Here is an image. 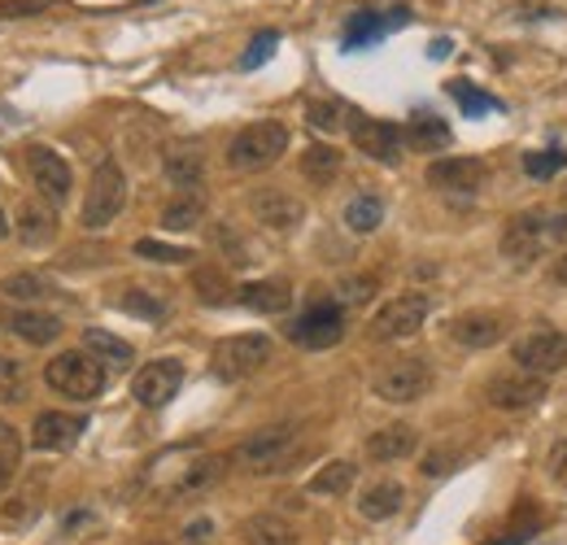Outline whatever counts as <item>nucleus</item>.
<instances>
[{"instance_id": "nucleus-40", "label": "nucleus", "mask_w": 567, "mask_h": 545, "mask_svg": "<svg viewBox=\"0 0 567 545\" xmlns=\"http://www.w3.org/2000/svg\"><path fill=\"white\" fill-rule=\"evenodd\" d=\"M567 166L564 148H546V153H524V175L528 179H555Z\"/></svg>"}, {"instance_id": "nucleus-12", "label": "nucleus", "mask_w": 567, "mask_h": 545, "mask_svg": "<svg viewBox=\"0 0 567 545\" xmlns=\"http://www.w3.org/2000/svg\"><path fill=\"white\" fill-rule=\"evenodd\" d=\"M27 171H31V184L35 193L49 205H62L71 197V162L44 144H31L27 148Z\"/></svg>"}, {"instance_id": "nucleus-9", "label": "nucleus", "mask_w": 567, "mask_h": 545, "mask_svg": "<svg viewBox=\"0 0 567 545\" xmlns=\"http://www.w3.org/2000/svg\"><path fill=\"white\" fill-rule=\"evenodd\" d=\"M515 367L528 376H555L567 367V337L555 328H533L515 341Z\"/></svg>"}, {"instance_id": "nucleus-1", "label": "nucleus", "mask_w": 567, "mask_h": 545, "mask_svg": "<svg viewBox=\"0 0 567 545\" xmlns=\"http://www.w3.org/2000/svg\"><path fill=\"white\" fill-rule=\"evenodd\" d=\"M555 240H559V214H550V209H524L502 232V258L515 263V267H533Z\"/></svg>"}, {"instance_id": "nucleus-43", "label": "nucleus", "mask_w": 567, "mask_h": 545, "mask_svg": "<svg viewBox=\"0 0 567 545\" xmlns=\"http://www.w3.org/2000/svg\"><path fill=\"white\" fill-rule=\"evenodd\" d=\"M210 240H214V245H218V249H223V254H227V258H231V263H240V267L249 263V245H245V236H240L236 227H227V223H218V227H214V232H210Z\"/></svg>"}, {"instance_id": "nucleus-2", "label": "nucleus", "mask_w": 567, "mask_h": 545, "mask_svg": "<svg viewBox=\"0 0 567 545\" xmlns=\"http://www.w3.org/2000/svg\"><path fill=\"white\" fill-rule=\"evenodd\" d=\"M44 384L71 402H96L105 393V362H96L87 349H66L44 367Z\"/></svg>"}, {"instance_id": "nucleus-46", "label": "nucleus", "mask_w": 567, "mask_h": 545, "mask_svg": "<svg viewBox=\"0 0 567 545\" xmlns=\"http://www.w3.org/2000/svg\"><path fill=\"white\" fill-rule=\"evenodd\" d=\"M53 0H0V22H9V18H35V13H44Z\"/></svg>"}, {"instance_id": "nucleus-28", "label": "nucleus", "mask_w": 567, "mask_h": 545, "mask_svg": "<svg viewBox=\"0 0 567 545\" xmlns=\"http://www.w3.org/2000/svg\"><path fill=\"white\" fill-rule=\"evenodd\" d=\"M162 171H166V179H171L175 188H197V184L206 179V157H202L197 148H171V153L162 157Z\"/></svg>"}, {"instance_id": "nucleus-41", "label": "nucleus", "mask_w": 567, "mask_h": 545, "mask_svg": "<svg viewBox=\"0 0 567 545\" xmlns=\"http://www.w3.org/2000/svg\"><path fill=\"white\" fill-rule=\"evenodd\" d=\"M450 96H454L467 114H494V110H502V101H497V96L481 92V88H472V83H450Z\"/></svg>"}, {"instance_id": "nucleus-30", "label": "nucleus", "mask_w": 567, "mask_h": 545, "mask_svg": "<svg viewBox=\"0 0 567 545\" xmlns=\"http://www.w3.org/2000/svg\"><path fill=\"white\" fill-rule=\"evenodd\" d=\"M245 542L249 545H297V528L280 515H254L245 524Z\"/></svg>"}, {"instance_id": "nucleus-24", "label": "nucleus", "mask_w": 567, "mask_h": 545, "mask_svg": "<svg viewBox=\"0 0 567 545\" xmlns=\"http://www.w3.org/2000/svg\"><path fill=\"white\" fill-rule=\"evenodd\" d=\"M402 506H406V489H402L398 480H380V484H371V489L358 497V511H362V520H371V524L393 520Z\"/></svg>"}, {"instance_id": "nucleus-20", "label": "nucleus", "mask_w": 567, "mask_h": 545, "mask_svg": "<svg viewBox=\"0 0 567 545\" xmlns=\"http://www.w3.org/2000/svg\"><path fill=\"white\" fill-rule=\"evenodd\" d=\"M450 337L463 349H494L502 337H506V319L494 315V310H467L450 323Z\"/></svg>"}, {"instance_id": "nucleus-13", "label": "nucleus", "mask_w": 567, "mask_h": 545, "mask_svg": "<svg viewBox=\"0 0 567 545\" xmlns=\"http://www.w3.org/2000/svg\"><path fill=\"white\" fill-rule=\"evenodd\" d=\"M406 22H411V9L398 4V0H389L384 9H358V13H350V22H346V49L375 44V40H384L389 31L406 27Z\"/></svg>"}, {"instance_id": "nucleus-49", "label": "nucleus", "mask_w": 567, "mask_h": 545, "mask_svg": "<svg viewBox=\"0 0 567 545\" xmlns=\"http://www.w3.org/2000/svg\"><path fill=\"white\" fill-rule=\"evenodd\" d=\"M206 537H214L210 520H197V524H188V533H184V542H206Z\"/></svg>"}, {"instance_id": "nucleus-6", "label": "nucleus", "mask_w": 567, "mask_h": 545, "mask_svg": "<svg viewBox=\"0 0 567 545\" xmlns=\"http://www.w3.org/2000/svg\"><path fill=\"white\" fill-rule=\"evenodd\" d=\"M123 202H127V179H123V171H118L114 162H101L96 175L87 179V197H83L79 223H83L87 232H105V227L123 214Z\"/></svg>"}, {"instance_id": "nucleus-31", "label": "nucleus", "mask_w": 567, "mask_h": 545, "mask_svg": "<svg viewBox=\"0 0 567 545\" xmlns=\"http://www.w3.org/2000/svg\"><path fill=\"white\" fill-rule=\"evenodd\" d=\"M83 349H87L96 362H110V367H132V358H136L132 345L118 341L114 332H101V328H92V332L83 337Z\"/></svg>"}, {"instance_id": "nucleus-34", "label": "nucleus", "mask_w": 567, "mask_h": 545, "mask_svg": "<svg viewBox=\"0 0 567 545\" xmlns=\"http://www.w3.org/2000/svg\"><path fill=\"white\" fill-rule=\"evenodd\" d=\"M132 254L144 258V263H166V267H184V263H193V249H184V245H162V240H153V236L136 240Z\"/></svg>"}, {"instance_id": "nucleus-39", "label": "nucleus", "mask_w": 567, "mask_h": 545, "mask_svg": "<svg viewBox=\"0 0 567 545\" xmlns=\"http://www.w3.org/2000/svg\"><path fill=\"white\" fill-rule=\"evenodd\" d=\"M0 292H4V297H18V301H40V297L49 292V284L35 271H18L0 279Z\"/></svg>"}, {"instance_id": "nucleus-47", "label": "nucleus", "mask_w": 567, "mask_h": 545, "mask_svg": "<svg viewBox=\"0 0 567 545\" xmlns=\"http://www.w3.org/2000/svg\"><path fill=\"white\" fill-rule=\"evenodd\" d=\"M454 467V450H432L424 459V476H445Z\"/></svg>"}, {"instance_id": "nucleus-51", "label": "nucleus", "mask_w": 567, "mask_h": 545, "mask_svg": "<svg viewBox=\"0 0 567 545\" xmlns=\"http://www.w3.org/2000/svg\"><path fill=\"white\" fill-rule=\"evenodd\" d=\"M9 232H13V223H9V218H4V209H0V236H9Z\"/></svg>"}, {"instance_id": "nucleus-14", "label": "nucleus", "mask_w": 567, "mask_h": 545, "mask_svg": "<svg viewBox=\"0 0 567 545\" xmlns=\"http://www.w3.org/2000/svg\"><path fill=\"white\" fill-rule=\"evenodd\" d=\"M350 140L358 144V153L384 162V166H398L402 162V132L393 123H380V119H367V114H350Z\"/></svg>"}, {"instance_id": "nucleus-19", "label": "nucleus", "mask_w": 567, "mask_h": 545, "mask_svg": "<svg viewBox=\"0 0 567 545\" xmlns=\"http://www.w3.org/2000/svg\"><path fill=\"white\" fill-rule=\"evenodd\" d=\"M420 450V432L411 428V423H384V428H375L371 436H367V445H362V454L371 459V463H402V459H411Z\"/></svg>"}, {"instance_id": "nucleus-18", "label": "nucleus", "mask_w": 567, "mask_h": 545, "mask_svg": "<svg viewBox=\"0 0 567 545\" xmlns=\"http://www.w3.org/2000/svg\"><path fill=\"white\" fill-rule=\"evenodd\" d=\"M249 214L271 232H292L301 223L306 205L297 202L292 193H284V188H258V193H249Z\"/></svg>"}, {"instance_id": "nucleus-27", "label": "nucleus", "mask_w": 567, "mask_h": 545, "mask_svg": "<svg viewBox=\"0 0 567 545\" xmlns=\"http://www.w3.org/2000/svg\"><path fill=\"white\" fill-rule=\"evenodd\" d=\"M341 166H346V157H341V148L337 144H310L306 153H301V175L310 179V184H332L337 175H341Z\"/></svg>"}, {"instance_id": "nucleus-48", "label": "nucleus", "mask_w": 567, "mask_h": 545, "mask_svg": "<svg viewBox=\"0 0 567 545\" xmlns=\"http://www.w3.org/2000/svg\"><path fill=\"white\" fill-rule=\"evenodd\" d=\"M550 476L555 480L567 476V436L564 441H555V450H550Z\"/></svg>"}, {"instance_id": "nucleus-23", "label": "nucleus", "mask_w": 567, "mask_h": 545, "mask_svg": "<svg viewBox=\"0 0 567 545\" xmlns=\"http://www.w3.org/2000/svg\"><path fill=\"white\" fill-rule=\"evenodd\" d=\"M4 328L27 345H53L62 337V319H53V315H44V310H13V315L4 319Z\"/></svg>"}, {"instance_id": "nucleus-25", "label": "nucleus", "mask_w": 567, "mask_h": 545, "mask_svg": "<svg viewBox=\"0 0 567 545\" xmlns=\"http://www.w3.org/2000/svg\"><path fill=\"white\" fill-rule=\"evenodd\" d=\"M402 144L415 148V153H436V148L450 144V127L432 110H415L411 123H406V132H402Z\"/></svg>"}, {"instance_id": "nucleus-7", "label": "nucleus", "mask_w": 567, "mask_h": 545, "mask_svg": "<svg viewBox=\"0 0 567 545\" xmlns=\"http://www.w3.org/2000/svg\"><path fill=\"white\" fill-rule=\"evenodd\" d=\"M371 389H375L380 402L406 407V402H420L427 389H432V371H427V362H420V358H398L384 371H375Z\"/></svg>"}, {"instance_id": "nucleus-42", "label": "nucleus", "mask_w": 567, "mask_h": 545, "mask_svg": "<svg viewBox=\"0 0 567 545\" xmlns=\"http://www.w3.org/2000/svg\"><path fill=\"white\" fill-rule=\"evenodd\" d=\"M276 49H280V31H258L254 44L240 53V70H258L262 62H271Z\"/></svg>"}, {"instance_id": "nucleus-5", "label": "nucleus", "mask_w": 567, "mask_h": 545, "mask_svg": "<svg viewBox=\"0 0 567 545\" xmlns=\"http://www.w3.org/2000/svg\"><path fill=\"white\" fill-rule=\"evenodd\" d=\"M284 148H288V127L276 119H262V123H249L245 132H236V140L227 144V162H231V171H262V166L280 162Z\"/></svg>"}, {"instance_id": "nucleus-22", "label": "nucleus", "mask_w": 567, "mask_h": 545, "mask_svg": "<svg viewBox=\"0 0 567 545\" xmlns=\"http://www.w3.org/2000/svg\"><path fill=\"white\" fill-rule=\"evenodd\" d=\"M236 297H240V306H249L258 315H284L292 306V284L288 279H254Z\"/></svg>"}, {"instance_id": "nucleus-33", "label": "nucleus", "mask_w": 567, "mask_h": 545, "mask_svg": "<svg viewBox=\"0 0 567 545\" xmlns=\"http://www.w3.org/2000/svg\"><path fill=\"white\" fill-rule=\"evenodd\" d=\"M380 223H384V202H380V197L358 193L354 202L346 205V227H350V232H358V236L380 232Z\"/></svg>"}, {"instance_id": "nucleus-38", "label": "nucleus", "mask_w": 567, "mask_h": 545, "mask_svg": "<svg viewBox=\"0 0 567 545\" xmlns=\"http://www.w3.org/2000/svg\"><path fill=\"white\" fill-rule=\"evenodd\" d=\"M346 105H337V101H315L310 110H306V123L315 127V132H323V136H332V132H341L346 127Z\"/></svg>"}, {"instance_id": "nucleus-3", "label": "nucleus", "mask_w": 567, "mask_h": 545, "mask_svg": "<svg viewBox=\"0 0 567 545\" xmlns=\"http://www.w3.org/2000/svg\"><path fill=\"white\" fill-rule=\"evenodd\" d=\"M297 441H301V423H271V428H262V432L245 436V441L236 445V454H231V459H236L240 467H249V472L271 476V472H280V467L292 463Z\"/></svg>"}, {"instance_id": "nucleus-35", "label": "nucleus", "mask_w": 567, "mask_h": 545, "mask_svg": "<svg viewBox=\"0 0 567 545\" xmlns=\"http://www.w3.org/2000/svg\"><path fill=\"white\" fill-rule=\"evenodd\" d=\"M218 476H223V459L206 454V459H197V463L184 472V480H179V489H175V493H184V497H193V493H206V489H210Z\"/></svg>"}, {"instance_id": "nucleus-17", "label": "nucleus", "mask_w": 567, "mask_h": 545, "mask_svg": "<svg viewBox=\"0 0 567 545\" xmlns=\"http://www.w3.org/2000/svg\"><path fill=\"white\" fill-rule=\"evenodd\" d=\"M489 179V166L481 157H441L427 166V184L441 193H476Z\"/></svg>"}, {"instance_id": "nucleus-15", "label": "nucleus", "mask_w": 567, "mask_h": 545, "mask_svg": "<svg viewBox=\"0 0 567 545\" xmlns=\"http://www.w3.org/2000/svg\"><path fill=\"white\" fill-rule=\"evenodd\" d=\"M485 402L494 410H506V414H519V410H533L537 402H546V376H497L485 389Z\"/></svg>"}, {"instance_id": "nucleus-10", "label": "nucleus", "mask_w": 567, "mask_h": 545, "mask_svg": "<svg viewBox=\"0 0 567 545\" xmlns=\"http://www.w3.org/2000/svg\"><path fill=\"white\" fill-rule=\"evenodd\" d=\"M288 337L301 349H332L346 337V306L341 301H315L306 306V315L288 328Z\"/></svg>"}, {"instance_id": "nucleus-4", "label": "nucleus", "mask_w": 567, "mask_h": 545, "mask_svg": "<svg viewBox=\"0 0 567 545\" xmlns=\"http://www.w3.org/2000/svg\"><path fill=\"white\" fill-rule=\"evenodd\" d=\"M271 349H276L271 337H262V332H240V337H227V341L214 345L210 367L218 380L240 384V380L258 376V371L271 362Z\"/></svg>"}, {"instance_id": "nucleus-29", "label": "nucleus", "mask_w": 567, "mask_h": 545, "mask_svg": "<svg viewBox=\"0 0 567 545\" xmlns=\"http://www.w3.org/2000/svg\"><path fill=\"white\" fill-rule=\"evenodd\" d=\"M202 214H206V197L188 188L184 197H175V202L162 209V227L166 232H193L202 223Z\"/></svg>"}, {"instance_id": "nucleus-32", "label": "nucleus", "mask_w": 567, "mask_h": 545, "mask_svg": "<svg viewBox=\"0 0 567 545\" xmlns=\"http://www.w3.org/2000/svg\"><path fill=\"white\" fill-rule=\"evenodd\" d=\"M193 292H197L206 306H231V301H236L231 279H227V271H218V267H197V271H193Z\"/></svg>"}, {"instance_id": "nucleus-26", "label": "nucleus", "mask_w": 567, "mask_h": 545, "mask_svg": "<svg viewBox=\"0 0 567 545\" xmlns=\"http://www.w3.org/2000/svg\"><path fill=\"white\" fill-rule=\"evenodd\" d=\"M358 480V463H350V459H332V463H323L315 476H310V493L315 497H341V493H350Z\"/></svg>"}, {"instance_id": "nucleus-8", "label": "nucleus", "mask_w": 567, "mask_h": 545, "mask_svg": "<svg viewBox=\"0 0 567 545\" xmlns=\"http://www.w3.org/2000/svg\"><path fill=\"white\" fill-rule=\"evenodd\" d=\"M427 310H432V306H427L424 292H402V297H393V301H384V306L375 310L371 337H375V341H406V337H415V332L424 328Z\"/></svg>"}, {"instance_id": "nucleus-37", "label": "nucleus", "mask_w": 567, "mask_h": 545, "mask_svg": "<svg viewBox=\"0 0 567 545\" xmlns=\"http://www.w3.org/2000/svg\"><path fill=\"white\" fill-rule=\"evenodd\" d=\"M18 459H22V441H18V432L0 419V493L9 489V480L18 476Z\"/></svg>"}, {"instance_id": "nucleus-11", "label": "nucleus", "mask_w": 567, "mask_h": 545, "mask_svg": "<svg viewBox=\"0 0 567 545\" xmlns=\"http://www.w3.org/2000/svg\"><path fill=\"white\" fill-rule=\"evenodd\" d=\"M179 389H184V362H175V358L144 362L141 371H136V380H132V398L148 410H162Z\"/></svg>"}, {"instance_id": "nucleus-36", "label": "nucleus", "mask_w": 567, "mask_h": 545, "mask_svg": "<svg viewBox=\"0 0 567 545\" xmlns=\"http://www.w3.org/2000/svg\"><path fill=\"white\" fill-rule=\"evenodd\" d=\"M118 306H123L127 315L144 319V323H162V319H166V301L153 297V292H144V288H127V292L118 297Z\"/></svg>"}, {"instance_id": "nucleus-21", "label": "nucleus", "mask_w": 567, "mask_h": 545, "mask_svg": "<svg viewBox=\"0 0 567 545\" xmlns=\"http://www.w3.org/2000/svg\"><path fill=\"white\" fill-rule=\"evenodd\" d=\"M58 205L49 202H22L18 205V240L27 249H44L58 240Z\"/></svg>"}, {"instance_id": "nucleus-50", "label": "nucleus", "mask_w": 567, "mask_h": 545, "mask_svg": "<svg viewBox=\"0 0 567 545\" xmlns=\"http://www.w3.org/2000/svg\"><path fill=\"white\" fill-rule=\"evenodd\" d=\"M550 284H559V288H567V249L550 263Z\"/></svg>"}, {"instance_id": "nucleus-16", "label": "nucleus", "mask_w": 567, "mask_h": 545, "mask_svg": "<svg viewBox=\"0 0 567 545\" xmlns=\"http://www.w3.org/2000/svg\"><path fill=\"white\" fill-rule=\"evenodd\" d=\"M83 428H87V419H83V414L44 410V414H35V423H31V445H35V450H44V454H66L74 441L83 436Z\"/></svg>"}, {"instance_id": "nucleus-44", "label": "nucleus", "mask_w": 567, "mask_h": 545, "mask_svg": "<svg viewBox=\"0 0 567 545\" xmlns=\"http://www.w3.org/2000/svg\"><path fill=\"white\" fill-rule=\"evenodd\" d=\"M18 398H22V362L0 358V407H9Z\"/></svg>"}, {"instance_id": "nucleus-45", "label": "nucleus", "mask_w": 567, "mask_h": 545, "mask_svg": "<svg viewBox=\"0 0 567 545\" xmlns=\"http://www.w3.org/2000/svg\"><path fill=\"white\" fill-rule=\"evenodd\" d=\"M371 297H375V279L371 275H354V279L341 284V306H362Z\"/></svg>"}]
</instances>
